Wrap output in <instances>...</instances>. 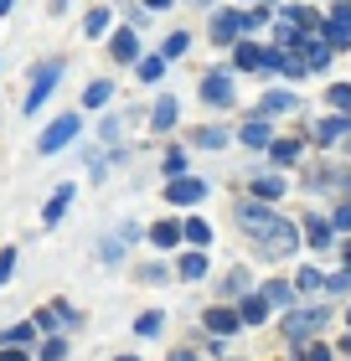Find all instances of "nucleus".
Listing matches in <instances>:
<instances>
[{"mask_svg": "<svg viewBox=\"0 0 351 361\" xmlns=\"http://www.w3.org/2000/svg\"><path fill=\"white\" fill-rule=\"evenodd\" d=\"M171 361H202V356H196L191 346H176V351H171Z\"/></svg>", "mask_w": 351, "mask_h": 361, "instance_id": "49", "label": "nucleus"}, {"mask_svg": "<svg viewBox=\"0 0 351 361\" xmlns=\"http://www.w3.org/2000/svg\"><path fill=\"white\" fill-rule=\"evenodd\" d=\"M165 331V315H160V310H145V315H135V336H160Z\"/></svg>", "mask_w": 351, "mask_h": 361, "instance_id": "38", "label": "nucleus"}, {"mask_svg": "<svg viewBox=\"0 0 351 361\" xmlns=\"http://www.w3.org/2000/svg\"><path fill=\"white\" fill-rule=\"evenodd\" d=\"M47 11H52V16H68V11H73V0H52Z\"/></svg>", "mask_w": 351, "mask_h": 361, "instance_id": "50", "label": "nucleus"}, {"mask_svg": "<svg viewBox=\"0 0 351 361\" xmlns=\"http://www.w3.org/2000/svg\"><path fill=\"white\" fill-rule=\"evenodd\" d=\"M202 331L227 341V336H238V331H243V320H238V310L222 300V305H207V310H202Z\"/></svg>", "mask_w": 351, "mask_h": 361, "instance_id": "12", "label": "nucleus"}, {"mask_svg": "<svg viewBox=\"0 0 351 361\" xmlns=\"http://www.w3.org/2000/svg\"><path fill=\"white\" fill-rule=\"evenodd\" d=\"M16 11V0H0V21H6V16Z\"/></svg>", "mask_w": 351, "mask_h": 361, "instance_id": "51", "label": "nucleus"}, {"mask_svg": "<svg viewBox=\"0 0 351 361\" xmlns=\"http://www.w3.org/2000/svg\"><path fill=\"white\" fill-rule=\"evenodd\" d=\"M186 6H207V11H212V6H217V0H186Z\"/></svg>", "mask_w": 351, "mask_h": 361, "instance_id": "52", "label": "nucleus"}, {"mask_svg": "<svg viewBox=\"0 0 351 361\" xmlns=\"http://www.w3.org/2000/svg\"><path fill=\"white\" fill-rule=\"evenodd\" d=\"M299 109V93H290V88H269V93H263L258 98V119H279V114H295Z\"/></svg>", "mask_w": 351, "mask_h": 361, "instance_id": "22", "label": "nucleus"}, {"mask_svg": "<svg viewBox=\"0 0 351 361\" xmlns=\"http://www.w3.org/2000/svg\"><path fill=\"white\" fill-rule=\"evenodd\" d=\"M160 196H165V207H176V212L202 207V202H207V180H202V176H191V171H186V176H171Z\"/></svg>", "mask_w": 351, "mask_h": 361, "instance_id": "7", "label": "nucleus"}, {"mask_svg": "<svg viewBox=\"0 0 351 361\" xmlns=\"http://www.w3.org/2000/svg\"><path fill=\"white\" fill-rule=\"evenodd\" d=\"M258 294H263V300H269V310H290V305L299 300V294H295V284H290V279H269V284H263Z\"/></svg>", "mask_w": 351, "mask_h": 361, "instance_id": "29", "label": "nucleus"}, {"mask_svg": "<svg viewBox=\"0 0 351 361\" xmlns=\"http://www.w3.org/2000/svg\"><path fill=\"white\" fill-rule=\"evenodd\" d=\"M254 289V279H248V269H227L222 279H217V294H227V305L238 300V294H248Z\"/></svg>", "mask_w": 351, "mask_h": 361, "instance_id": "34", "label": "nucleus"}, {"mask_svg": "<svg viewBox=\"0 0 351 361\" xmlns=\"http://www.w3.org/2000/svg\"><path fill=\"white\" fill-rule=\"evenodd\" d=\"M145 124H150V135H176L181 129V98L176 93H155L150 109H145Z\"/></svg>", "mask_w": 351, "mask_h": 361, "instance_id": "8", "label": "nucleus"}, {"mask_svg": "<svg viewBox=\"0 0 351 361\" xmlns=\"http://www.w3.org/2000/svg\"><path fill=\"white\" fill-rule=\"evenodd\" d=\"M42 341V331L31 320H16V325H6V331H0V346H37Z\"/></svg>", "mask_w": 351, "mask_h": 361, "instance_id": "30", "label": "nucleus"}, {"mask_svg": "<svg viewBox=\"0 0 351 361\" xmlns=\"http://www.w3.org/2000/svg\"><path fill=\"white\" fill-rule=\"evenodd\" d=\"M140 52H145V37H140L135 26L114 21V26H109V62H114V68H135Z\"/></svg>", "mask_w": 351, "mask_h": 361, "instance_id": "6", "label": "nucleus"}, {"mask_svg": "<svg viewBox=\"0 0 351 361\" xmlns=\"http://www.w3.org/2000/svg\"><path fill=\"white\" fill-rule=\"evenodd\" d=\"M0 361H31V346H0Z\"/></svg>", "mask_w": 351, "mask_h": 361, "instance_id": "47", "label": "nucleus"}, {"mask_svg": "<svg viewBox=\"0 0 351 361\" xmlns=\"http://www.w3.org/2000/svg\"><path fill=\"white\" fill-rule=\"evenodd\" d=\"M31 325H37L42 336H68L73 325H78V310L62 305V300H52V305H42L37 315H31Z\"/></svg>", "mask_w": 351, "mask_h": 361, "instance_id": "9", "label": "nucleus"}, {"mask_svg": "<svg viewBox=\"0 0 351 361\" xmlns=\"http://www.w3.org/2000/svg\"><path fill=\"white\" fill-rule=\"evenodd\" d=\"M315 289H326V274L305 264V269H299V274H295V294H315Z\"/></svg>", "mask_w": 351, "mask_h": 361, "instance_id": "37", "label": "nucleus"}, {"mask_svg": "<svg viewBox=\"0 0 351 361\" xmlns=\"http://www.w3.org/2000/svg\"><path fill=\"white\" fill-rule=\"evenodd\" d=\"M284 191H290V180H284L279 171H258L254 180H248V196H254V202H269V207L279 202Z\"/></svg>", "mask_w": 351, "mask_h": 361, "instance_id": "20", "label": "nucleus"}, {"mask_svg": "<svg viewBox=\"0 0 351 361\" xmlns=\"http://www.w3.org/2000/svg\"><path fill=\"white\" fill-rule=\"evenodd\" d=\"M227 52H232V62H227L232 73H263V42L258 37H238Z\"/></svg>", "mask_w": 351, "mask_h": 361, "instance_id": "13", "label": "nucleus"}, {"mask_svg": "<svg viewBox=\"0 0 351 361\" xmlns=\"http://www.w3.org/2000/svg\"><path fill=\"white\" fill-rule=\"evenodd\" d=\"M238 37H243V26H238V6H212L207 42H212V47H232Z\"/></svg>", "mask_w": 351, "mask_h": 361, "instance_id": "11", "label": "nucleus"}, {"mask_svg": "<svg viewBox=\"0 0 351 361\" xmlns=\"http://www.w3.org/2000/svg\"><path fill=\"white\" fill-rule=\"evenodd\" d=\"M227 140H232V129H222V124H196V129H186V150H227Z\"/></svg>", "mask_w": 351, "mask_h": 361, "instance_id": "19", "label": "nucleus"}, {"mask_svg": "<svg viewBox=\"0 0 351 361\" xmlns=\"http://www.w3.org/2000/svg\"><path fill=\"white\" fill-rule=\"evenodd\" d=\"M124 238H104V243H98V264H109V269H119L124 264Z\"/></svg>", "mask_w": 351, "mask_h": 361, "instance_id": "36", "label": "nucleus"}, {"mask_svg": "<svg viewBox=\"0 0 351 361\" xmlns=\"http://www.w3.org/2000/svg\"><path fill=\"white\" fill-rule=\"evenodd\" d=\"M346 135H351V114H326V119L310 124V140L321 145V150H326V145H341Z\"/></svg>", "mask_w": 351, "mask_h": 361, "instance_id": "14", "label": "nucleus"}, {"mask_svg": "<svg viewBox=\"0 0 351 361\" xmlns=\"http://www.w3.org/2000/svg\"><path fill=\"white\" fill-rule=\"evenodd\" d=\"M114 361H140V356H114Z\"/></svg>", "mask_w": 351, "mask_h": 361, "instance_id": "53", "label": "nucleus"}, {"mask_svg": "<svg viewBox=\"0 0 351 361\" xmlns=\"http://www.w3.org/2000/svg\"><path fill=\"white\" fill-rule=\"evenodd\" d=\"M140 6H145L150 16H155V11H171V6H176V0H140Z\"/></svg>", "mask_w": 351, "mask_h": 361, "instance_id": "48", "label": "nucleus"}, {"mask_svg": "<svg viewBox=\"0 0 351 361\" xmlns=\"http://www.w3.org/2000/svg\"><path fill=\"white\" fill-rule=\"evenodd\" d=\"M129 73H135L145 88H160V83H165V73H171V62H165L160 52H140V57H135V68H129Z\"/></svg>", "mask_w": 351, "mask_h": 361, "instance_id": "21", "label": "nucleus"}, {"mask_svg": "<svg viewBox=\"0 0 351 361\" xmlns=\"http://www.w3.org/2000/svg\"><path fill=\"white\" fill-rule=\"evenodd\" d=\"M16 264H21V248H0V289L11 284V274H16Z\"/></svg>", "mask_w": 351, "mask_h": 361, "instance_id": "43", "label": "nucleus"}, {"mask_svg": "<svg viewBox=\"0 0 351 361\" xmlns=\"http://www.w3.org/2000/svg\"><path fill=\"white\" fill-rule=\"evenodd\" d=\"M78 135H83V114H78V109L57 114V119L37 135V155H62L68 145H78Z\"/></svg>", "mask_w": 351, "mask_h": 361, "instance_id": "3", "label": "nucleus"}, {"mask_svg": "<svg viewBox=\"0 0 351 361\" xmlns=\"http://www.w3.org/2000/svg\"><path fill=\"white\" fill-rule=\"evenodd\" d=\"M73 202H78V186H73V180H62V186L47 196V207H42V227H57L73 212Z\"/></svg>", "mask_w": 351, "mask_h": 361, "instance_id": "16", "label": "nucleus"}, {"mask_svg": "<svg viewBox=\"0 0 351 361\" xmlns=\"http://www.w3.org/2000/svg\"><path fill=\"white\" fill-rule=\"evenodd\" d=\"M331 238H336V227H331L326 212H310V217L299 222V243H310L315 253H326V248H331Z\"/></svg>", "mask_w": 351, "mask_h": 361, "instance_id": "15", "label": "nucleus"}, {"mask_svg": "<svg viewBox=\"0 0 351 361\" xmlns=\"http://www.w3.org/2000/svg\"><path fill=\"white\" fill-rule=\"evenodd\" d=\"M109 26H114V0H109V6H88V16H83V37H88V42H104Z\"/></svg>", "mask_w": 351, "mask_h": 361, "instance_id": "26", "label": "nucleus"}, {"mask_svg": "<svg viewBox=\"0 0 351 361\" xmlns=\"http://www.w3.org/2000/svg\"><path fill=\"white\" fill-rule=\"evenodd\" d=\"M254 243H258L263 258H295V253H299V227H295L290 217H274Z\"/></svg>", "mask_w": 351, "mask_h": 361, "instance_id": "4", "label": "nucleus"}, {"mask_svg": "<svg viewBox=\"0 0 351 361\" xmlns=\"http://www.w3.org/2000/svg\"><path fill=\"white\" fill-rule=\"evenodd\" d=\"M114 6H119V0H114Z\"/></svg>", "mask_w": 351, "mask_h": 361, "instance_id": "57", "label": "nucleus"}, {"mask_svg": "<svg viewBox=\"0 0 351 361\" xmlns=\"http://www.w3.org/2000/svg\"><path fill=\"white\" fill-rule=\"evenodd\" d=\"M326 31H341V37H351V0H336V6H331Z\"/></svg>", "mask_w": 351, "mask_h": 361, "instance_id": "39", "label": "nucleus"}, {"mask_svg": "<svg viewBox=\"0 0 351 361\" xmlns=\"http://www.w3.org/2000/svg\"><path fill=\"white\" fill-rule=\"evenodd\" d=\"M274 217H279V212H274L269 202H254V196H243V202L232 207V222H238L248 238H258V233H263V227H269Z\"/></svg>", "mask_w": 351, "mask_h": 361, "instance_id": "10", "label": "nucleus"}, {"mask_svg": "<svg viewBox=\"0 0 351 361\" xmlns=\"http://www.w3.org/2000/svg\"><path fill=\"white\" fill-rule=\"evenodd\" d=\"M341 145H346V150H351V135H346V140H341Z\"/></svg>", "mask_w": 351, "mask_h": 361, "instance_id": "54", "label": "nucleus"}, {"mask_svg": "<svg viewBox=\"0 0 351 361\" xmlns=\"http://www.w3.org/2000/svg\"><path fill=\"white\" fill-rule=\"evenodd\" d=\"M232 140H238V145H248V150H269V140H274V124L254 114V119H243L238 129H232Z\"/></svg>", "mask_w": 351, "mask_h": 361, "instance_id": "18", "label": "nucleus"}, {"mask_svg": "<svg viewBox=\"0 0 351 361\" xmlns=\"http://www.w3.org/2000/svg\"><path fill=\"white\" fill-rule=\"evenodd\" d=\"M263 155H269L274 171H290V166H299V155H305V140H279V135H274Z\"/></svg>", "mask_w": 351, "mask_h": 361, "instance_id": "23", "label": "nucleus"}, {"mask_svg": "<svg viewBox=\"0 0 351 361\" xmlns=\"http://www.w3.org/2000/svg\"><path fill=\"white\" fill-rule=\"evenodd\" d=\"M207 269H212L207 248H186V253H176V279H186V284H196V279H207Z\"/></svg>", "mask_w": 351, "mask_h": 361, "instance_id": "24", "label": "nucleus"}, {"mask_svg": "<svg viewBox=\"0 0 351 361\" xmlns=\"http://www.w3.org/2000/svg\"><path fill=\"white\" fill-rule=\"evenodd\" d=\"M326 98H331V114H351V83H331Z\"/></svg>", "mask_w": 351, "mask_h": 361, "instance_id": "40", "label": "nucleus"}, {"mask_svg": "<svg viewBox=\"0 0 351 361\" xmlns=\"http://www.w3.org/2000/svg\"><path fill=\"white\" fill-rule=\"evenodd\" d=\"M31 361H68V336H42L31 346Z\"/></svg>", "mask_w": 351, "mask_h": 361, "instance_id": "35", "label": "nucleus"}, {"mask_svg": "<svg viewBox=\"0 0 351 361\" xmlns=\"http://www.w3.org/2000/svg\"><path fill=\"white\" fill-rule=\"evenodd\" d=\"M232 78H238V73H232L227 62H217V68H207L202 88H196V93H202V104H207V109H232V104H238V88H232Z\"/></svg>", "mask_w": 351, "mask_h": 361, "instance_id": "5", "label": "nucleus"}, {"mask_svg": "<svg viewBox=\"0 0 351 361\" xmlns=\"http://www.w3.org/2000/svg\"><path fill=\"white\" fill-rule=\"evenodd\" d=\"M181 243H186V248H212V222L207 217H181Z\"/></svg>", "mask_w": 351, "mask_h": 361, "instance_id": "27", "label": "nucleus"}, {"mask_svg": "<svg viewBox=\"0 0 351 361\" xmlns=\"http://www.w3.org/2000/svg\"><path fill=\"white\" fill-rule=\"evenodd\" d=\"M326 289H331V294H346V289H351V269H346V274H331Z\"/></svg>", "mask_w": 351, "mask_h": 361, "instance_id": "46", "label": "nucleus"}, {"mask_svg": "<svg viewBox=\"0 0 351 361\" xmlns=\"http://www.w3.org/2000/svg\"><path fill=\"white\" fill-rule=\"evenodd\" d=\"M331 227H336V233H351V202H336V212H331Z\"/></svg>", "mask_w": 351, "mask_h": 361, "instance_id": "44", "label": "nucleus"}, {"mask_svg": "<svg viewBox=\"0 0 351 361\" xmlns=\"http://www.w3.org/2000/svg\"><path fill=\"white\" fill-rule=\"evenodd\" d=\"M93 135H98V145H119V135H124V119L114 109H98V124H93Z\"/></svg>", "mask_w": 351, "mask_h": 361, "instance_id": "32", "label": "nucleus"}, {"mask_svg": "<svg viewBox=\"0 0 351 361\" xmlns=\"http://www.w3.org/2000/svg\"><path fill=\"white\" fill-rule=\"evenodd\" d=\"M145 238H150V248H155V253H176V248H181V217H160V222H150V227H145Z\"/></svg>", "mask_w": 351, "mask_h": 361, "instance_id": "17", "label": "nucleus"}, {"mask_svg": "<svg viewBox=\"0 0 351 361\" xmlns=\"http://www.w3.org/2000/svg\"><path fill=\"white\" fill-rule=\"evenodd\" d=\"M326 325H331V310L326 305H310V310L290 305V310H284V320H279V336L290 341V346H305V341H315Z\"/></svg>", "mask_w": 351, "mask_h": 361, "instance_id": "2", "label": "nucleus"}, {"mask_svg": "<svg viewBox=\"0 0 351 361\" xmlns=\"http://www.w3.org/2000/svg\"><path fill=\"white\" fill-rule=\"evenodd\" d=\"M346 320H351V310H346Z\"/></svg>", "mask_w": 351, "mask_h": 361, "instance_id": "56", "label": "nucleus"}, {"mask_svg": "<svg viewBox=\"0 0 351 361\" xmlns=\"http://www.w3.org/2000/svg\"><path fill=\"white\" fill-rule=\"evenodd\" d=\"M232 310H238V320H243V325H263V320H269V300H263L258 289L238 294V300H232Z\"/></svg>", "mask_w": 351, "mask_h": 361, "instance_id": "25", "label": "nucleus"}, {"mask_svg": "<svg viewBox=\"0 0 351 361\" xmlns=\"http://www.w3.org/2000/svg\"><path fill=\"white\" fill-rule=\"evenodd\" d=\"M119 6H124V26H135V31L150 26V11L140 6V0H119Z\"/></svg>", "mask_w": 351, "mask_h": 361, "instance_id": "41", "label": "nucleus"}, {"mask_svg": "<svg viewBox=\"0 0 351 361\" xmlns=\"http://www.w3.org/2000/svg\"><path fill=\"white\" fill-rule=\"evenodd\" d=\"M186 171H191V150L186 145H171V150L160 155V176L171 180V176H186Z\"/></svg>", "mask_w": 351, "mask_h": 361, "instance_id": "33", "label": "nucleus"}, {"mask_svg": "<svg viewBox=\"0 0 351 361\" xmlns=\"http://www.w3.org/2000/svg\"><path fill=\"white\" fill-rule=\"evenodd\" d=\"M140 279H145V284H165V279H171V269H165V264H145Z\"/></svg>", "mask_w": 351, "mask_h": 361, "instance_id": "45", "label": "nucleus"}, {"mask_svg": "<svg viewBox=\"0 0 351 361\" xmlns=\"http://www.w3.org/2000/svg\"><path fill=\"white\" fill-rule=\"evenodd\" d=\"M295 361H336V356H331V346H321V341H305V346H295Z\"/></svg>", "mask_w": 351, "mask_h": 361, "instance_id": "42", "label": "nucleus"}, {"mask_svg": "<svg viewBox=\"0 0 351 361\" xmlns=\"http://www.w3.org/2000/svg\"><path fill=\"white\" fill-rule=\"evenodd\" d=\"M155 52H160L165 62H181V57H186V52H191V31H165V37H160V47H155Z\"/></svg>", "mask_w": 351, "mask_h": 361, "instance_id": "31", "label": "nucleus"}, {"mask_svg": "<svg viewBox=\"0 0 351 361\" xmlns=\"http://www.w3.org/2000/svg\"><path fill=\"white\" fill-rule=\"evenodd\" d=\"M62 78H68V62H62V57H47V62H37V68H31V83H26V98H21V114H26V119L47 109V98L57 93Z\"/></svg>", "mask_w": 351, "mask_h": 361, "instance_id": "1", "label": "nucleus"}, {"mask_svg": "<svg viewBox=\"0 0 351 361\" xmlns=\"http://www.w3.org/2000/svg\"><path fill=\"white\" fill-rule=\"evenodd\" d=\"M238 6H254V0H238Z\"/></svg>", "mask_w": 351, "mask_h": 361, "instance_id": "55", "label": "nucleus"}, {"mask_svg": "<svg viewBox=\"0 0 351 361\" xmlns=\"http://www.w3.org/2000/svg\"><path fill=\"white\" fill-rule=\"evenodd\" d=\"M114 104V78H93L88 88H83V109L98 114V109H109Z\"/></svg>", "mask_w": 351, "mask_h": 361, "instance_id": "28", "label": "nucleus"}]
</instances>
